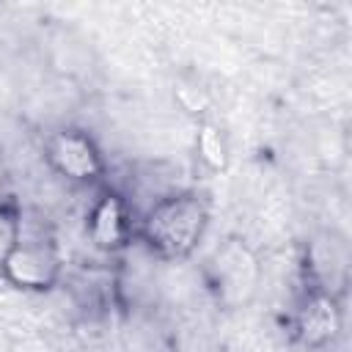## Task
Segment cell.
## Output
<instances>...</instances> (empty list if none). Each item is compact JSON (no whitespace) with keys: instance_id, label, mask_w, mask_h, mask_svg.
<instances>
[{"instance_id":"cell-1","label":"cell","mask_w":352,"mask_h":352,"mask_svg":"<svg viewBox=\"0 0 352 352\" xmlns=\"http://www.w3.org/2000/svg\"><path fill=\"white\" fill-rule=\"evenodd\" d=\"M209 220L212 209L201 192L173 190L138 214V242L160 261H184L204 242Z\"/></svg>"},{"instance_id":"cell-2","label":"cell","mask_w":352,"mask_h":352,"mask_svg":"<svg viewBox=\"0 0 352 352\" xmlns=\"http://www.w3.org/2000/svg\"><path fill=\"white\" fill-rule=\"evenodd\" d=\"M206 286L217 305L245 308L261 286V261L242 236H226L206 258Z\"/></svg>"},{"instance_id":"cell-3","label":"cell","mask_w":352,"mask_h":352,"mask_svg":"<svg viewBox=\"0 0 352 352\" xmlns=\"http://www.w3.org/2000/svg\"><path fill=\"white\" fill-rule=\"evenodd\" d=\"M44 165L72 187H102L107 182V160L96 138L82 126H58L44 138Z\"/></svg>"},{"instance_id":"cell-4","label":"cell","mask_w":352,"mask_h":352,"mask_svg":"<svg viewBox=\"0 0 352 352\" xmlns=\"http://www.w3.org/2000/svg\"><path fill=\"white\" fill-rule=\"evenodd\" d=\"M0 278L25 294H47L63 278L58 245L44 234H28L0 264Z\"/></svg>"},{"instance_id":"cell-5","label":"cell","mask_w":352,"mask_h":352,"mask_svg":"<svg viewBox=\"0 0 352 352\" xmlns=\"http://www.w3.org/2000/svg\"><path fill=\"white\" fill-rule=\"evenodd\" d=\"M85 236L91 248L107 256H118L138 242V214L129 198L107 182L94 190L85 212Z\"/></svg>"},{"instance_id":"cell-6","label":"cell","mask_w":352,"mask_h":352,"mask_svg":"<svg viewBox=\"0 0 352 352\" xmlns=\"http://www.w3.org/2000/svg\"><path fill=\"white\" fill-rule=\"evenodd\" d=\"M344 322H346L344 297L305 283V289H302V294L292 311L294 341L302 349L322 352L344 336Z\"/></svg>"},{"instance_id":"cell-7","label":"cell","mask_w":352,"mask_h":352,"mask_svg":"<svg viewBox=\"0 0 352 352\" xmlns=\"http://www.w3.org/2000/svg\"><path fill=\"white\" fill-rule=\"evenodd\" d=\"M305 283L344 297L349 283V248L336 234H324L311 242L305 258Z\"/></svg>"},{"instance_id":"cell-8","label":"cell","mask_w":352,"mask_h":352,"mask_svg":"<svg viewBox=\"0 0 352 352\" xmlns=\"http://www.w3.org/2000/svg\"><path fill=\"white\" fill-rule=\"evenodd\" d=\"M195 157L212 173H223L228 168V162H231V146H228L226 129L217 121L201 118L195 124Z\"/></svg>"},{"instance_id":"cell-9","label":"cell","mask_w":352,"mask_h":352,"mask_svg":"<svg viewBox=\"0 0 352 352\" xmlns=\"http://www.w3.org/2000/svg\"><path fill=\"white\" fill-rule=\"evenodd\" d=\"M25 236V212L14 198H0V264Z\"/></svg>"},{"instance_id":"cell-10","label":"cell","mask_w":352,"mask_h":352,"mask_svg":"<svg viewBox=\"0 0 352 352\" xmlns=\"http://www.w3.org/2000/svg\"><path fill=\"white\" fill-rule=\"evenodd\" d=\"M173 96H176V102H179V107H182L184 113L195 116L198 121H201V118H209V96H206V91H204L201 85L179 80L176 88H173Z\"/></svg>"}]
</instances>
